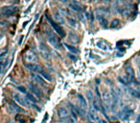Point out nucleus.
Listing matches in <instances>:
<instances>
[{
	"mask_svg": "<svg viewBox=\"0 0 140 123\" xmlns=\"http://www.w3.org/2000/svg\"><path fill=\"white\" fill-rule=\"evenodd\" d=\"M46 37H47V41H49V43L52 46H53L54 48H56V49H60L61 48V42H60V40H59L58 38L55 36V34L51 31V30H46Z\"/></svg>",
	"mask_w": 140,
	"mask_h": 123,
	"instance_id": "obj_1",
	"label": "nucleus"
},
{
	"mask_svg": "<svg viewBox=\"0 0 140 123\" xmlns=\"http://www.w3.org/2000/svg\"><path fill=\"white\" fill-rule=\"evenodd\" d=\"M46 19H47V21L49 22V24L51 25V27L53 28L54 31L58 34L59 36H61V37H62V38L65 36V32H64V30L62 29V26H60L57 22H55L49 16H46Z\"/></svg>",
	"mask_w": 140,
	"mask_h": 123,
	"instance_id": "obj_2",
	"label": "nucleus"
},
{
	"mask_svg": "<svg viewBox=\"0 0 140 123\" xmlns=\"http://www.w3.org/2000/svg\"><path fill=\"white\" fill-rule=\"evenodd\" d=\"M17 12V6H4L0 9V15L2 17H12Z\"/></svg>",
	"mask_w": 140,
	"mask_h": 123,
	"instance_id": "obj_3",
	"label": "nucleus"
},
{
	"mask_svg": "<svg viewBox=\"0 0 140 123\" xmlns=\"http://www.w3.org/2000/svg\"><path fill=\"white\" fill-rule=\"evenodd\" d=\"M13 99H15V101H17V103H19L20 105H22V106H24V107H30V106H32L33 105V103H31L28 100V99L26 98H23L22 96H21L20 94H18V93H13Z\"/></svg>",
	"mask_w": 140,
	"mask_h": 123,
	"instance_id": "obj_4",
	"label": "nucleus"
},
{
	"mask_svg": "<svg viewBox=\"0 0 140 123\" xmlns=\"http://www.w3.org/2000/svg\"><path fill=\"white\" fill-rule=\"evenodd\" d=\"M24 59L26 61H28L29 64H35L36 61H37V56L36 54L34 53L33 51H31V50H28V51H26V53L24 55Z\"/></svg>",
	"mask_w": 140,
	"mask_h": 123,
	"instance_id": "obj_5",
	"label": "nucleus"
},
{
	"mask_svg": "<svg viewBox=\"0 0 140 123\" xmlns=\"http://www.w3.org/2000/svg\"><path fill=\"white\" fill-rule=\"evenodd\" d=\"M126 74H127V78L129 79V81L134 84H138L137 81L135 80V73H134V70L131 66H128L126 67Z\"/></svg>",
	"mask_w": 140,
	"mask_h": 123,
	"instance_id": "obj_6",
	"label": "nucleus"
},
{
	"mask_svg": "<svg viewBox=\"0 0 140 123\" xmlns=\"http://www.w3.org/2000/svg\"><path fill=\"white\" fill-rule=\"evenodd\" d=\"M38 49H39V52L42 55V57H44L45 59H49L50 58V52L49 49L47 48V46L44 42H38Z\"/></svg>",
	"mask_w": 140,
	"mask_h": 123,
	"instance_id": "obj_7",
	"label": "nucleus"
},
{
	"mask_svg": "<svg viewBox=\"0 0 140 123\" xmlns=\"http://www.w3.org/2000/svg\"><path fill=\"white\" fill-rule=\"evenodd\" d=\"M88 120L90 123H101V118L99 117V115H97L96 111L93 108H91L88 114Z\"/></svg>",
	"mask_w": 140,
	"mask_h": 123,
	"instance_id": "obj_8",
	"label": "nucleus"
},
{
	"mask_svg": "<svg viewBox=\"0 0 140 123\" xmlns=\"http://www.w3.org/2000/svg\"><path fill=\"white\" fill-rule=\"evenodd\" d=\"M78 100H79V104H80V109L82 113L87 111L88 109V106H87V102L86 98L82 96V94H78Z\"/></svg>",
	"mask_w": 140,
	"mask_h": 123,
	"instance_id": "obj_9",
	"label": "nucleus"
},
{
	"mask_svg": "<svg viewBox=\"0 0 140 123\" xmlns=\"http://www.w3.org/2000/svg\"><path fill=\"white\" fill-rule=\"evenodd\" d=\"M26 68H28L30 71H32L34 73H38V74L43 70L42 66H39V65H37V64H28V65H26Z\"/></svg>",
	"mask_w": 140,
	"mask_h": 123,
	"instance_id": "obj_10",
	"label": "nucleus"
},
{
	"mask_svg": "<svg viewBox=\"0 0 140 123\" xmlns=\"http://www.w3.org/2000/svg\"><path fill=\"white\" fill-rule=\"evenodd\" d=\"M102 96H103V100H104V102H105V105L107 107H110L111 105H112V97H111L110 92H108V91H104Z\"/></svg>",
	"mask_w": 140,
	"mask_h": 123,
	"instance_id": "obj_11",
	"label": "nucleus"
},
{
	"mask_svg": "<svg viewBox=\"0 0 140 123\" xmlns=\"http://www.w3.org/2000/svg\"><path fill=\"white\" fill-rule=\"evenodd\" d=\"M95 15L97 16V17H105L106 16L109 15V10L107 8H97L95 10Z\"/></svg>",
	"mask_w": 140,
	"mask_h": 123,
	"instance_id": "obj_12",
	"label": "nucleus"
},
{
	"mask_svg": "<svg viewBox=\"0 0 140 123\" xmlns=\"http://www.w3.org/2000/svg\"><path fill=\"white\" fill-rule=\"evenodd\" d=\"M58 115L61 119H67L70 116V114L64 107H61L58 109Z\"/></svg>",
	"mask_w": 140,
	"mask_h": 123,
	"instance_id": "obj_13",
	"label": "nucleus"
},
{
	"mask_svg": "<svg viewBox=\"0 0 140 123\" xmlns=\"http://www.w3.org/2000/svg\"><path fill=\"white\" fill-rule=\"evenodd\" d=\"M9 110L12 113H22L23 109H21L20 107L17 105L13 101H10L9 102Z\"/></svg>",
	"mask_w": 140,
	"mask_h": 123,
	"instance_id": "obj_14",
	"label": "nucleus"
},
{
	"mask_svg": "<svg viewBox=\"0 0 140 123\" xmlns=\"http://www.w3.org/2000/svg\"><path fill=\"white\" fill-rule=\"evenodd\" d=\"M29 89H30V90L32 91V94L37 95V96H38V97H41V96H42V92H41L40 90H39L37 86H35V85H33V84H30Z\"/></svg>",
	"mask_w": 140,
	"mask_h": 123,
	"instance_id": "obj_15",
	"label": "nucleus"
},
{
	"mask_svg": "<svg viewBox=\"0 0 140 123\" xmlns=\"http://www.w3.org/2000/svg\"><path fill=\"white\" fill-rule=\"evenodd\" d=\"M63 15H62L61 13H54V19H55V22H57L58 24H63L64 23V19H63V17H62Z\"/></svg>",
	"mask_w": 140,
	"mask_h": 123,
	"instance_id": "obj_16",
	"label": "nucleus"
},
{
	"mask_svg": "<svg viewBox=\"0 0 140 123\" xmlns=\"http://www.w3.org/2000/svg\"><path fill=\"white\" fill-rule=\"evenodd\" d=\"M69 7L72 10H74V11H76V12H79V13H81V12H82V7L81 6V5L79 4L78 2L76 1V2H73V3H69Z\"/></svg>",
	"mask_w": 140,
	"mask_h": 123,
	"instance_id": "obj_17",
	"label": "nucleus"
},
{
	"mask_svg": "<svg viewBox=\"0 0 140 123\" xmlns=\"http://www.w3.org/2000/svg\"><path fill=\"white\" fill-rule=\"evenodd\" d=\"M132 114V110L130 109V107H126L125 109L123 110L122 112V115H123V119L124 120H126V119H128L130 117V115Z\"/></svg>",
	"mask_w": 140,
	"mask_h": 123,
	"instance_id": "obj_18",
	"label": "nucleus"
},
{
	"mask_svg": "<svg viewBox=\"0 0 140 123\" xmlns=\"http://www.w3.org/2000/svg\"><path fill=\"white\" fill-rule=\"evenodd\" d=\"M31 78H33L35 81H37L38 84H40L42 86H44L45 85V81L42 79V77H40L39 75H37V74H32L31 75Z\"/></svg>",
	"mask_w": 140,
	"mask_h": 123,
	"instance_id": "obj_19",
	"label": "nucleus"
},
{
	"mask_svg": "<svg viewBox=\"0 0 140 123\" xmlns=\"http://www.w3.org/2000/svg\"><path fill=\"white\" fill-rule=\"evenodd\" d=\"M98 20H99V24L101 27L107 28V26H108V22H107L106 17H98Z\"/></svg>",
	"mask_w": 140,
	"mask_h": 123,
	"instance_id": "obj_20",
	"label": "nucleus"
},
{
	"mask_svg": "<svg viewBox=\"0 0 140 123\" xmlns=\"http://www.w3.org/2000/svg\"><path fill=\"white\" fill-rule=\"evenodd\" d=\"M39 75H40L42 78L45 79L46 81H48V82H51V81H52V77H51V75H50L49 73H47L46 71H44V70H42L40 73H39Z\"/></svg>",
	"mask_w": 140,
	"mask_h": 123,
	"instance_id": "obj_21",
	"label": "nucleus"
},
{
	"mask_svg": "<svg viewBox=\"0 0 140 123\" xmlns=\"http://www.w3.org/2000/svg\"><path fill=\"white\" fill-rule=\"evenodd\" d=\"M69 40L71 42H73V43H77V42L79 41V37L75 33H73V32H70L69 33Z\"/></svg>",
	"mask_w": 140,
	"mask_h": 123,
	"instance_id": "obj_22",
	"label": "nucleus"
},
{
	"mask_svg": "<svg viewBox=\"0 0 140 123\" xmlns=\"http://www.w3.org/2000/svg\"><path fill=\"white\" fill-rule=\"evenodd\" d=\"M64 46H65L67 49L69 50L71 53H74V54H76V53H78L79 51H78V49L75 47V46H72V45H70V44H68V43H64Z\"/></svg>",
	"mask_w": 140,
	"mask_h": 123,
	"instance_id": "obj_23",
	"label": "nucleus"
},
{
	"mask_svg": "<svg viewBox=\"0 0 140 123\" xmlns=\"http://www.w3.org/2000/svg\"><path fill=\"white\" fill-rule=\"evenodd\" d=\"M129 91H130V94L132 95V96L136 97V98H140V92L139 91H137V90H134V89H130Z\"/></svg>",
	"mask_w": 140,
	"mask_h": 123,
	"instance_id": "obj_24",
	"label": "nucleus"
},
{
	"mask_svg": "<svg viewBox=\"0 0 140 123\" xmlns=\"http://www.w3.org/2000/svg\"><path fill=\"white\" fill-rule=\"evenodd\" d=\"M26 98L28 99L31 103H36L37 102V99H36V97L34 96V94L30 93V92H27V93H26Z\"/></svg>",
	"mask_w": 140,
	"mask_h": 123,
	"instance_id": "obj_25",
	"label": "nucleus"
},
{
	"mask_svg": "<svg viewBox=\"0 0 140 123\" xmlns=\"http://www.w3.org/2000/svg\"><path fill=\"white\" fill-rule=\"evenodd\" d=\"M119 25H120V20L119 19H113V20L111 21L109 27H110V28H116V27H118Z\"/></svg>",
	"mask_w": 140,
	"mask_h": 123,
	"instance_id": "obj_26",
	"label": "nucleus"
},
{
	"mask_svg": "<svg viewBox=\"0 0 140 123\" xmlns=\"http://www.w3.org/2000/svg\"><path fill=\"white\" fill-rule=\"evenodd\" d=\"M68 21L70 22V25H71L72 27L76 28V27L78 26V22H77V20H76L75 18H73V17H69V18H68Z\"/></svg>",
	"mask_w": 140,
	"mask_h": 123,
	"instance_id": "obj_27",
	"label": "nucleus"
},
{
	"mask_svg": "<svg viewBox=\"0 0 140 123\" xmlns=\"http://www.w3.org/2000/svg\"><path fill=\"white\" fill-rule=\"evenodd\" d=\"M118 80H119V82H121L123 85H126V86H128L129 84H130V81H129V79L126 77V78H122V77H119L118 78Z\"/></svg>",
	"mask_w": 140,
	"mask_h": 123,
	"instance_id": "obj_28",
	"label": "nucleus"
},
{
	"mask_svg": "<svg viewBox=\"0 0 140 123\" xmlns=\"http://www.w3.org/2000/svg\"><path fill=\"white\" fill-rule=\"evenodd\" d=\"M97 46H98L99 48H101V49H104V50L107 49V45L105 44L103 41H98V42H97Z\"/></svg>",
	"mask_w": 140,
	"mask_h": 123,
	"instance_id": "obj_29",
	"label": "nucleus"
},
{
	"mask_svg": "<svg viewBox=\"0 0 140 123\" xmlns=\"http://www.w3.org/2000/svg\"><path fill=\"white\" fill-rule=\"evenodd\" d=\"M87 98L89 100V102H91L93 98H94V96H93V93L91 92V91H87Z\"/></svg>",
	"mask_w": 140,
	"mask_h": 123,
	"instance_id": "obj_30",
	"label": "nucleus"
},
{
	"mask_svg": "<svg viewBox=\"0 0 140 123\" xmlns=\"http://www.w3.org/2000/svg\"><path fill=\"white\" fill-rule=\"evenodd\" d=\"M17 89L18 90H19V91H21V92H23V93H25V94L27 93V91H26V89H25L24 87H17Z\"/></svg>",
	"mask_w": 140,
	"mask_h": 123,
	"instance_id": "obj_31",
	"label": "nucleus"
},
{
	"mask_svg": "<svg viewBox=\"0 0 140 123\" xmlns=\"http://www.w3.org/2000/svg\"><path fill=\"white\" fill-rule=\"evenodd\" d=\"M17 121L18 122H20V123H25V119H24V116L23 117H19L18 115H17Z\"/></svg>",
	"mask_w": 140,
	"mask_h": 123,
	"instance_id": "obj_32",
	"label": "nucleus"
},
{
	"mask_svg": "<svg viewBox=\"0 0 140 123\" xmlns=\"http://www.w3.org/2000/svg\"><path fill=\"white\" fill-rule=\"evenodd\" d=\"M60 2H62V3H64V4H66V3H68V1L67 0H59Z\"/></svg>",
	"mask_w": 140,
	"mask_h": 123,
	"instance_id": "obj_33",
	"label": "nucleus"
},
{
	"mask_svg": "<svg viewBox=\"0 0 140 123\" xmlns=\"http://www.w3.org/2000/svg\"><path fill=\"white\" fill-rule=\"evenodd\" d=\"M6 123H16V122H13V121H12V120H8Z\"/></svg>",
	"mask_w": 140,
	"mask_h": 123,
	"instance_id": "obj_34",
	"label": "nucleus"
}]
</instances>
